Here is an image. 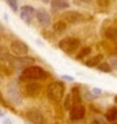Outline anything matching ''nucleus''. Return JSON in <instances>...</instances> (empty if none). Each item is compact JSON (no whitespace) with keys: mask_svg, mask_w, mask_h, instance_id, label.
Returning a JSON list of instances; mask_svg holds the SVG:
<instances>
[{"mask_svg":"<svg viewBox=\"0 0 117 124\" xmlns=\"http://www.w3.org/2000/svg\"><path fill=\"white\" fill-rule=\"evenodd\" d=\"M51 4H52V8L55 11H57V10H64V8L70 7V3L67 0H52Z\"/></svg>","mask_w":117,"mask_h":124,"instance_id":"f8f14e48","label":"nucleus"},{"mask_svg":"<svg viewBox=\"0 0 117 124\" xmlns=\"http://www.w3.org/2000/svg\"><path fill=\"white\" fill-rule=\"evenodd\" d=\"M40 91H41V85L37 83V82H31V83L26 85V94L29 97H31V98L37 97L40 94Z\"/></svg>","mask_w":117,"mask_h":124,"instance_id":"9d476101","label":"nucleus"},{"mask_svg":"<svg viewBox=\"0 0 117 124\" xmlns=\"http://www.w3.org/2000/svg\"><path fill=\"white\" fill-rule=\"evenodd\" d=\"M64 83L63 82H52L49 86H48V97L53 101H60L63 98V95H64Z\"/></svg>","mask_w":117,"mask_h":124,"instance_id":"f257e3e1","label":"nucleus"},{"mask_svg":"<svg viewBox=\"0 0 117 124\" xmlns=\"http://www.w3.org/2000/svg\"><path fill=\"white\" fill-rule=\"evenodd\" d=\"M98 70L102 71V72H110V71H112V67H110L109 63H101L98 66Z\"/></svg>","mask_w":117,"mask_h":124,"instance_id":"aec40b11","label":"nucleus"},{"mask_svg":"<svg viewBox=\"0 0 117 124\" xmlns=\"http://www.w3.org/2000/svg\"><path fill=\"white\" fill-rule=\"evenodd\" d=\"M36 60L33 57H29V56H21V57H14L11 60V64L15 68H29V67H33L31 64H34Z\"/></svg>","mask_w":117,"mask_h":124,"instance_id":"20e7f679","label":"nucleus"},{"mask_svg":"<svg viewBox=\"0 0 117 124\" xmlns=\"http://www.w3.org/2000/svg\"><path fill=\"white\" fill-rule=\"evenodd\" d=\"M0 60H3V62H11L12 60L11 55L8 53V51L4 46H0Z\"/></svg>","mask_w":117,"mask_h":124,"instance_id":"2eb2a0df","label":"nucleus"},{"mask_svg":"<svg viewBox=\"0 0 117 124\" xmlns=\"http://www.w3.org/2000/svg\"><path fill=\"white\" fill-rule=\"evenodd\" d=\"M6 1H7V4L12 8V11H14V12L19 10V8H18V1H16V0H6Z\"/></svg>","mask_w":117,"mask_h":124,"instance_id":"412c9836","label":"nucleus"},{"mask_svg":"<svg viewBox=\"0 0 117 124\" xmlns=\"http://www.w3.org/2000/svg\"><path fill=\"white\" fill-rule=\"evenodd\" d=\"M48 74L45 72L44 70L41 67H37V66H33V67H29V68L23 70L22 72V78L23 79H33V80H38V79H45Z\"/></svg>","mask_w":117,"mask_h":124,"instance_id":"f03ea898","label":"nucleus"},{"mask_svg":"<svg viewBox=\"0 0 117 124\" xmlns=\"http://www.w3.org/2000/svg\"><path fill=\"white\" fill-rule=\"evenodd\" d=\"M109 64H110V67H112V68H114V70L117 68V56H112V57H110Z\"/></svg>","mask_w":117,"mask_h":124,"instance_id":"5701e85b","label":"nucleus"},{"mask_svg":"<svg viewBox=\"0 0 117 124\" xmlns=\"http://www.w3.org/2000/svg\"><path fill=\"white\" fill-rule=\"evenodd\" d=\"M71 104H72V95H71V94H68V95L66 97V102H64V108L70 110V108H72V106H71Z\"/></svg>","mask_w":117,"mask_h":124,"instance_id":"4be33fe9","label":"nucleus"},{"mask_svg":"<svg viewBox=\"0 0 117 124\" xmlns=\"http://www.w3.org/2000/svg\"><path fill=\"white\" fill-rule=\"evenodd\" d=\"M36 16H37V19L40 21L41 25H44V26L51 25V16H49L48 11H45V10H37Z\"/></svg>","mask_w":117,"mask_h":124,"instance_id":"9b49d317","label":"nucleus"},{"mask_svg":"<svg viewBox=\"0 0 117 124\" xmlns=\"http://www.w3.org/2000/svg\"><path fill=\"white\" fill-rule=\"evenodd\" d=\"M19 11H21V18H22V21H25L26 23H30V21L33 19V16L37 12L31 6H25V7H22Z\"/></svg>","mask_w":117,"mask_h":124,"instance_id":"6e6552de","label":"nucleus"},{"mask_svg":"<svg viewBox=\"0 0 117 124\" xmlns=\"http://www.w3.org/2000/svg\"><path fill=\"white\" fill-rule=\"evenodd\" d=\"M63 78H64V79H67V80H70V82H71V80H73L72 77H67V75H63Z\"/></svg>","mask_w":117,"mask_h":124,"instance_id":"bb28decb","label":"nucleus"},{"mask_svg":"<svg viewBox=\"0 0 117 124\" xmlns=\"http://www.w3.org/2000/svg\"><path fill=\"white\" fill-rule=\"evenodd\" d=\"M10 49H11V52L14 53L16 57H21V56H26V53L29 52V46L25 44V42H22V41L19 40H15L11 42V46H10Z\"/></svg>","mask_w":117,"mask_h":124,"instance_id":"39448f33","label":"nucleus"},{"mask_svg":"<svg viewBox=\"0 0 117 124\" xmlns=\"http://www.w3.org/2000/svg\"><path fill=\"white\" fill-rule=\"evenodd\" d=\"M80 1H83V3H90L91 0H80Z\"/></svg>","mask_w":117,"mask_h":124,"instance_id":"c85d7f7f","label":"nucleus"},{"mask_svg":"<svg viewBox=\"0 0 117 124\" xmlns=\"http://www.w3.org/2000/svg\"><path fill=\"white\" fill-rule=\"evenodd\" d=\"M88 53H91V48H90V46H86V48H83V49H80V52L78 53L76 57H78V59H83L84 56H87Z\"/></svg>","mask_w":117,"mask_h":124,"instance_id":"6ab92c4d","label":"nucleus"},{"mask_svg":"<svg viewBox=\"0 0 117 124\" xmlns=\"http://www.w3.org/2000/svg\"><path fill=\"white\" fill-rule=\"evenodd\" d=\"M42 1H44V3H49V1H51V0H42Z\"/></svg>","mask_w":117,"mask_h":124,"instance_id":"c756f323","label":"nucleus"},{"mask_svg":"<svg viewBox=\"0 0 117 124\" xmlns=\"http://www.w3.org/2000/svg\"><path fill=\"white\" fill-rule=\"evenodd\" d=\"M95 121L98 124H106V119H102V117H95Z\"/></svg>","mask_w":117,"mask_h":124,"instance_id":"b1692460","label":"nucleus"},{"mask_svg":"<svg viewBox=\"0 0 117 124\" xmlns=\"http://www.w3.org/2000/svg\"><path fill=\"white\" fill-rule=\"evenodd\" d=\"M91 93H93V94H95V95H99V94H102V91L99 90V89H93V90H91Z\"/></svg>","mask_w":117,"mask_h":124,"instance_id":"393cba45","label":"nucleus"},{"mask_svg":"<svg viewBox=\"0 0 117 124\" xmlns=\"http://www.w3.org/2000/svg\"><path fill=\"white\" fill-rule=\"evenodd\" d=\"M116 102H117V95H116Z\"/></svg>","mask_w":117,"mask_h":124,"instance_id":"7c9ffc66","label":"nucleus"},{"mask_svg":"<svg viewBox=\"0 0 117 124\" xmlns=\"http://www.w3.org/2000/svg\"><path fill=\"white\" fill-rule=\"evenodd\" d=\"M105 33H106V37H108L110 41L117 40V29H116V27H109Z\"/></svg>","mask_w":117,"mask_h":124,"instance_id":"f3484780","label":"nucleus"},{"mask_svg":"<svg viewBox=\"0 0 117 124\" xmlns=\"http://www.w3.org/2000/svg\"><path fill=\"white\" fill-rule=\"evenodd\" d=\"M72 101L75 102V105H79L80 104V94H79V89L78 87H75L72 90Z\"/></svg>","mask_w":117,"mask_h":124,"instance_id":"a211bd4d","label":"nucleus"},{"mask_svg":"<svg viewBox=\"0 0 117 124\" xmlns=\"http://www.w3.org/2000/svg\"><path fill=\"white\" fill-rule=\"evenodd\" d=\"M3 31H4V27H3L1 25H0V33H3Z\"/></svg>","mask_w":117,"mask_h":124,"instance_id":"cd10ccee","label":"nucleus"},{"mask_svg":"<svg viewBox=\"0 0 117 124\" xmlns=\"http://www.w3.org/2000/svg\"><path fill=\"white\" fill-rule=\"evenodd\" d=\"M53 29H55L56 33H63V31L67 29V23L64 22V21H58V22H56L55 25H53Z\"/></svg>","mask_w":117,"mask_h":124,"instance_id":"dca6fc26","label":"nucleus"},{"mask_svg":"<svg viewBox=\"0 0 117 124\" xmlns=\"http://www.w3.org/2000/svg\"><path fill=\"white\" fill-rule=\"evenodd\" d=\"M63 19L66 21L67 23L73 25V23H78L82 21V15L76 11H67L66 14H63Z\"/></svg>","mask_w":117,"mask_h":124,"instance_id":"1a4fd4ad","label":"nucleus"},{"mask_svg":"<svg viewBox=\"0 0 117 124\" xmlns=\"http://www.w3.org/2000/svg\"><path fill=\"white\" fill-rule=\"evenodd\" d=\"M3 124H11V120L10 119H3Z\"/></svg>","mask_w":117,"mask_h":124,"instance_id":"a878e982","label":"nucleus"},{"mask_svg":"<svg viewBox=\"0 0 117 124\" xmlns=\"http://www.w3.org/2000/svg\"><path fill=\"white\" fill-rule=\"evenodd\" d=\"M84 115H86V108H84L82 104H79V105H73L72 108H71V110H70L71 120H73V121L83 119Z\"/></svg>","mask_w":117,"mask_h":124,"instance_id":"0eeeda50","label":"nucleus"},{"mask_svg":"<svg viewBox=\"0 0 117 124\" xmlns=\"http://www.w3.org/2000/svg\"><path fill=\"white\" fill-rule=\"evenodd\" d=\"M101 63H102V55H95V56H93L90 60L86 62V66L93 68V67H98Z\"/></svg>","mask_w":117,"mask_h":124,"instance_id":"ddd939ff","label":"nucleus"},{"mask_svg":"<svg viewBox=\"0 0 117 124\" xmlns=\"http://www.w3.org/2000/svg\"><path fill=\"white\" fill-rule=\"evenodd\" d=\"M26 116L33 124H46V119L44 117V115L37 109H30L27 110Z\"/></svg>","mask_w":117,"mask_h":124,"instance_id":"423d86ee","label":"nucleus"},{"mask_svg":"<svg viewBox=\"0 0 117 124\" xmlns=\"http://www.w3.org/2000/svg\"><path fill=\"white\" fill-rule=\"evenodd\" d=\"M58 46L61 51H64L66 53H72L80 46V41L78 38H72V37H67L64 40H61L58 42Z\"/></svg>","mask_w":117,"mask_h":124,"instance_id":"7ed1b4c3","label":"nucleus"},{"mask_svg":"<svg viewBox=\"0 0 117 124\" xmlns=\"http://www.w3.org/2000/svg\"><path fill=\"white\" fill-rule=\"evenodd\" d=\"M105 119L109 121H114L117 119V108H110V109H108V112L105 113Z\"/></svg>","mask_w":117,"mask_h":124,"instance_id":"4468645a","label":"nucleus"}]
</instances>
